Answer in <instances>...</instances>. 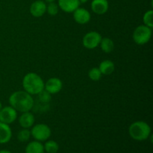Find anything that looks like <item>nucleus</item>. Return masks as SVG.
Masks as SVG:
<instances>
[{
    "mask_svg": "<svg viewBox=\"0 0 153 153\" xmlns=\"http://www.w3.org/2000/svg\"><path fill=\"white\" fill-rule=\"evenodd\" d=\"M10 106L19 112H27L32 110L34 100L31 94L25 91H17L10 94L8 99Z\"/></svg>",
    "mask_w": 153,
    "mask_h": 153,
    "instance_id": "obj_1",
    "label": "nucleus"
},
{
    "mask_svg": "<svg viewBox=\"0 0 153 153\" xmlns=\"http://www.w3.org/2000/svg\"><path fill=\"white\" fill-rule=\"evenodd\" d=\"M22 88L28 94L37 95L44 90L45 82L38 74L35 73H28L22 79Z\"/></svg>",
    "mask_w": 153,
    "mask_h": 153,
    "instance_id": "obj_2",
    "label": "nucleus"
},
{
    "mask_svg": "<svg viewBox=\"0 0 153 153\" xmlns=\"http://www.w3.org/2000/svg\"><path fill=\"white\" fill-rule=\"evenodd\" d=\"M151 127L144 121H136L132 123L128 128L130 137L137 141H143L150 137Z\"/></svg>",
    "mask_w": 153,
    "mask_h": 153,
    "instance_id": "obj_3",
    "label": "nucleus"
},
{
    "mask_svg": "<svg viewBox=\"0 0 153 153\" xmlns=\"http://www.w3.org/2000/svg\"><path fill=\"white\" fill-rule=\"evenodd\" d=\"M152 33V28L145 25H138L133 31V40L137 45H144L150 40Z\"/></svg>",
    "mask_w": 153,
    "mask_h": 153,
    "instance_id": "obj_4",
    "label": "nucleus"
},
{
    "mask_svg": "<svg viewBox=\"0 0 153 153\" xmlns=\"http://www.w3.org/2000/svg\"><path fill=\"white\" fill-rule=\"evenodd\" d=\"M31 136L37 141H46L50 137L52 131L49 126L44 123H39L33 126L31 129Z\"/></svg>",
    "mask_w": 153,
    "mask_h": 153,
    "instance_id": "obj_5",
    "label": "nucleus"
},
{
    "mask_svg": "<svg viewBox=\"0 0 153 153\" xmlns=\"http://www.w3.org/2000/svg\"><path fill=\"white\" fill-rule=\"evenodd\" d=\"M102 36L97 31H90L84 36L82 39V44L86 49H94L100 46L102 40Z\"/></svg>",
    "mask_w": 153,
    "mask_h": 153,
    "instance_id": "obj_6",
    "label": "nucleus"
},
{
    "mask_svg": "<svg viewBox=\"0 0 153 153\" xmlns=\"http://www.w3.org/2000/svg\"><path fill=\"white\" fill-rule=\"evenodd\" d=\"M17 119V111L11 106H5L0 111V122L11 124Z\"/></svg>",
    "mask_w": 153,
    "mask_h": 153,
    "instance_id": "obj_7",
    "label": "nucleus"
},
{
    "mask_svg": "<svg viewBox=\"0 0 153 153\" xmlns=\"http://www.w3.org/2000/svg\"><path fill=\"white\" fill-rule=\"evenodd\" d=\"M73 19L80 25H85L88 23L91 19V13L87 9L84 7H78L76 10L73 12Z\"/></svg>",
    "mask_w": 153,
    "mask_h": 153,
    "instance_id": "obj_8",
    "label": "nucleus"
},
{
    "mask_svg": "<svg viewBox=\"0 0 153 153\" xmlns=\"http://www.w3.org/2000/svg\"><path fill=\"white\" fill-rule=\"evenodd\" d=\"M30 13L35 18L43 16L46 12V2L43 0H36L30 6Z\"/></svg>",
    "mask_w": 153,
    "mask_h": 153,
    "instance_id": "obj_9",
    "label": "nucleus"
},
{
    "mask_svg": "<svg viewBox=\"0 0 153 153\" xmlns=\"http://www.w3.org/2000/svg\"><path fill=\"white\" fill-rule=\"evenodd\" d=\"M63 88V83L58 78H50L45 83L44 90L50 94H56L61 91Z\"/></svg>",
    "mask_w": 153,
    "mask_h": 153,
    "instance_id": "obj_10",
    "label": "nucleus"
},
{
    "mask_svg": "<svg viewBox=\"0 0 153 153\" xmlns=\"http://www.w3.org/2000/svg\"><path fill=\"white\" fill-rule=\"evenodd\" d=\"M79 0H58V5L65 13H73L80 5Z\"/></svg>",
    "mask_w": 153,
    "mask_h": 153,
    "instance_id": "obj_11",
    "label": "nucleus"
},
{
    "mask_svg": "<svg viewBox=\"0 0 153 153\" xmlns=\"http://www.w3.org/2000/svg\"><path fill=\"white\" fill-rule=\"evenodd\" d=\"M91 7L92 11L96 14L102 15L108 10L109 4L108 0H93Z\"/></svg>",
    "mask_w": 153,
    "mask_h": 153,
    "instance_id": "obj_12",
    "label": "nucleus"
},
{
    "mask_svg": "<svg viewBox=\"0 0 153 153\" xmlns=\"http://www.w3.org/2000/svg\"><path fill=\"white\" fill-rule=\"evenodd\" d=\"M18 122L22 128H29L34 126L35 119L34 114L30 111L23 112L18 118Z\"/></svg>",
    "mask_w": 153,
    "mask_h": 153,
    "instance_id": "obj_13",
    "label": "nucleus"
},
{
    "mask_svg": "<svg viewBox=\"0 0 153 153\" xmlns=\"http://www.w3.org/2000/svg\"><path fill=\"white\" fill-rule=\"evenodd\" d=\"M12 137V130L8 124L0 122V144H5Z\"/></svg>",
    "mask_w": 153,
    "mask_h": 153,
    "instance_id": "obj_14",
    "label": "nucleus"
},
{
    "mask_svg": "<svg viewBox=\"0 0 153 153\" xmlns=\"http://www.w3.org/2000/svg\"><path fill=\"white\" fill-rule=\"evenodd\" d=\"M98 68L101 72L102 75L108 76L114 73L115 70V65L113 61L110 60H104L100 63Z\"/></svg>",
    "mask_w": 153,
    "mask_h": 153,
    "instance_id": "obj_15",
    "label": "nucleus"
},
{
    "mask_svg": "<svg viewBox=\"0 0 153 153\" xmlns=\"http://www.w3.org/2000/svg\"><path fill=\"white\" fill-rule=\"evenodd\" d=\"M25 153H43L44 147L41 142L34 140L28 143L25 149Z\"/></svg>",
    "mask_w": 153,
    "mask_h": 153,
    "instance_id": "obj_16",
    "label": "nucleus"
},
{
    "mask_svg": "<svg viewBox=\"0 0 153 153\" xmlns=\"http://www.w3.org/2000/svg\"><path fill=\"white\" fill-rule=\"evenodd\" d=\"M100 48H101L102 51L104 52L105 53H111L113 52L114 49V43L113 40L109 37H104L102 38L101 42L100 43Z\"/></svg>",
    "mask_w": 153,
    "mask_h": 153,
    "instance_id": "obj_17",
    "label": "nucleus"
},
{
    "mask_svg": "<svg viewBox=\"0 0 153 153\" xmlns=\"http://www.w3.org/2000/svg\"><path fill=\"white\" fill-rule=\"evenodd\" d=\"M44 151L47 153H57L59 149V145L55 140H47L43 145Z\"/></svg>",
    "mask_w": 153,
    "mask_h": 153,
    "instance_id": "obj_18",
    "label": "nucleus"
},
{
    "mask_svg": "<svg viewBox=\"0 0 153 153\" xmlns=\"http://www.w3.org/2000/svg\"><path fill=\"white\" fill-rule=\"evenodd\" d=\"M153 10H147L146 12H145V13L143 14V25H146L149 28H153Z\"/></svg>",
    "mask_w": 153,
    "mask_h": 153,
    "instance_id": "obj_19",
    "label": "nucleus"
},
{
    "mask_svg": "<svg viewBox=\"0 0 153 153\" xmlns=\"http://www.w3.org/2000/svg\"><path fill=\"white\" fill-rule=\"evenodd\" d=\"M31 137V131L28 128H22L18 132L17 139L19 142H27Z\"/></svg>",
    "mask_w": 153,
    "mask_h": 153,
    "instance_id": "obj_20",
    "label": "nucleus"
},
{
    "mask_svg": "<svg viewBox=\"0 0 153 153\" xmlns=\"http://www.w3.org/2000/svg\"><path fill=\"white\" fill-rule=\"evenodd\" d=\"M88 76H89L90 79L94 82H97V81L100 80L102 78V73L100 70H99L98 67H94L91 68L88 72Z\"/></svg>",
    "mask_w": 153,
    "mask_h": 153,
    "instance_id": "obj_21",
    "label": "nucleus"
},
{
    "mask_svg": "<svg viewBox=\"0 0 153 153\" xmlns=\"http://www.w3.org/2000/svg\"><path fill=\"white\" fill-rule=\"evenodd\" d=\"M58 10H59V7H58V4L53 2L49 3L48 5H46V12L49 13L50 16H55L58 14Z\"/></svg>",
    "mask_w": 153,
    "mask_h": 153,
    "instance_id": "obj_22",
    "label": "nucleus"
},
{
    "mask_svg": "<svg viewBox=\"0 0 153 153\" xmlns=\"http://www.w3.org/2000/svg\"><path fill=\"white\" fill-rule=\"evenodd\" d=\"M38 96V99L40 100V102L44 103V104H47L50 102L51 99H52V94H50L49 93H48L47 91L43 90V91L40 93L39 94H37Z\"/></svg>",
    "mask_w": 153,
    "mask_h": 153,
    "instance_id": "obj_23",
    "label": "nucleus"
},
{
    "mask_svg": "<svg viewBox=\"0 0 153 153\" xmlns=\"http://www.w3.org/2000/svg\"><path fill=\"white\" fill-rule=\"evenodd\" d=\"M0 153H12L10 151L7 150V149H1L0 150Z\"/></svg>",
    "mask_w": 153,
    "mask_h": 153,
    "instance_id": "obj_24",
    "label": "nucleus"
},
{
    "mask_svg": "<svg viewBox=\"0 0 153 153\" xmlns=\"http://www.w3.org/2000/svg\"><path fill=\"white\" fill-rule=\"evenodd\" d=\"M44 1H46V2L48 3H50V2H53V1H55V0H43Z\"/></svg>",
    "mask_w": 153,
    "mask_h": 153,
    "instance_id": "obj_25",
    "label": "nucleus"
},
{
    "mask_svg": "<svg viewBox=\"0 0 153 153\" xmlns=\"http://www.w3.org/2000/svg\"><path fill=\"white\" fill-rule=\"evenodd\" d=\"M80 1V3H86L87 1H88L89 0H79Z\"/></svg>",
    "mask_w": 153,
    "mask_h": 153,
    "instance_id": "obj_26",
    "label": "nucleus"
},
{
    "mask_svg": "<svg viewBox=\"0 0 153 153\" xmlns=\"http://www.w3.org/2000/svg\"><path fill=\"white\" fill-rule=\"evenodd\" d=\"M1 108H2V104H1V102H0V111H1Z\"/></svg>",
    "mask_w": 153,
    "mask_h": 153,
    "instance_id": "obj_27",
    "label": "nucleus"
}]
</instances>
